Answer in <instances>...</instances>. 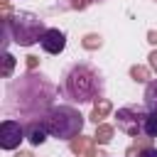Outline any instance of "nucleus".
<instances>
[{
    "label": "nucleus",
    "instance_id": "4468645a",
    "mask_svg": "<svg viewBox=\"0 0 157 157\" xmlns=\"http://www.w3.org/2000/svg\"><path fill=\"white\" fill-rule=\"evenodd\" d=\"M15 69V56L10 52H2V78H10Z\"/></svg>",
    "mask_w": 157,
    "mask_h": 157
},
{
    "label": "nucleus",
    "instance_id": "dca6fc26",
    "mask_svg": "<svg viewBox=\"0 0 157 157\" xmlns=\"http://www.w3.org/2000/svg\"><path fill=\"white\" fill-rule=\"evenodd\" d=\"M130 76H132L137 83H145V81L150 78V71H147L145 66H132V69H130Z\"/></svg>",
    "mask_w": 157,
    "mask_h": 157
},
{
    "label": "nucleus",
    "instance_id": "9d476101",
    "mask_svg": "<svg viewBox=\"0 0 157 157\" xmlns=\"http://www.w3.org/2000/svg\"><path fill=\"white\" fill-rule=\"evenodd\" d=\"M110 110H113L110 101H108V98H101V101H96V105H93V110H91V120H93L96 125H101L103 118H105Z\"/></svg>",
    "mask_w": 157,
    "mask_h": 157
},
{
    "label": "nucleus",
    "instance_id": "f8f14e48",
    "mask_svg": "<svg viewBox=\"0 0 157 157\" xmlns=\"http://www.w3.org/2000/svg\"><path fill=\"white\" fill-rule=\"evenodd\" d=\"M142 135L145 137H157V113H152V110H147V115H145V125H142Z\"/></svg>",
    "mask_w": 157,
    "mask_h": 157
},
{
    "label": "nucleus",
    "instance_id": "20e7f679",
    "mask_svg": "<svg viewBox=\"0 0 157 157\" xmlns=\"http://www.w3.org/2000/svg\"><path fill=\"white\" fill-rule=\"evenodd\" d=\"M2 17L10 20V32H12V42L20 47H32L42 39V34L47 32L44 20L34 12H5Z\"/></svg>",
    "mask_w": 157,
    "mask_h": 157
},
{
    "label": "nucleus",
    "instance_id": "f03ea898",
    "mask_svg": "<svg viewBox=\"0 0 157 157\" xmlns=\"http://www.w3.org/2000/svg\"><path fill=\"white\" fill-rule=\"evenodd\" d=\"M64 96L71 103H96L103 98V78L88 64H74L64 74Z\"/></svg>",
    "mask_w": 157,
    "mask_h": 157
},
{
    "label": "nucleus",
    "instance_id": "7ed1b4c3",
    "mask_svg": "<svg viewBox=\"0 0 157 157\" xmlns=\"http://www.w3.org/2000/svg\"><path fill=\"white\" fill-rule=\"evenodd\" d=\"M52 137L59 140H74L83 130V115L74 105H52L44 118H39Z\"/></svg>",
    "mask_w": 157,
    "mask_h": 157
},
{
    "label": "nucleus",
    "instance_id": "0eeeda50",
    "mask_svg": "<svg viewBox=\"0 0 157 157\" xmlns=\"http://www.w3.org/2000/svg\"><path fill=\"white\" fill-rule=\"evenodd\" d=\"M39 47H42L47 54H61L64 47H66V34H64L61 29H56V27H49V29L42 34V39H39Z\"/></svg>",
    "mask_w": 157,
    "mask_h": 157
},
{
    "label": "nucleus",
    "instance_id": "aec40b11",
    "mask_svg": "<svg viewBox=\"0 0 157 157\" xmlns=\"http://www.w3.org/2000/svg\"><path fill=\"white\" fill-rule=\"evenodd\" d=\"M147 42L157 44V32H155V29H150V32H147Z\"/></svg>",
    "mask_w": 157,
    "mask_h": 157
},
{
    "label": "nucleus",
    "instance_id": "6e6552de",
    "mask_svg": "<svg viewBox=\"0 0 157 157\" xmlns=\"http://www.w3.org/2000/svg\"><path fill=\"white\" fill-rule=\"evenodd\" d=\"M69 145H71V152L76 155V157H101L98 152H96V140L93 137H74V140H69Z\"/></svg>",
    "mask_w": 157,
    "mask_h": 157
},
{
    "label": "nucleus",
    "instance_id": "1a4fd4ad",
    "mask_svg": "<svg viewBox=\"0 0 157 157\" xmlns=\"http://www.w3.org/2000/svg\"><path fill=\"white\" fill-rule=\"evenodd\" d=\"M47 128H44V123L42 120H29L27 125H25V137L29 140V145H34V147H39V145H44V140H47Z\"/></svg>",
    "mask_w": 157,
    "mask_h": 157
},
{
    "label": "nucleus",
    "instance_id": "39448f33",
    "mask_svg": "<svg viewBox=\"0 0 157 157\" xmlns=\"http://www.w3.org/2000/svg\"><path fill=\"white\" fill-rule=\"evenodd\" d=\"M145 115H147V110L142 105H125V108H118L115 120H118V128L125 135H130V137H145L142 135Z\"/></svg>",
    "mask_w": 157,
    "mask_h": 157
},
{
    "label": "nucleus",
    "instance_id": "ddd939ff",
    "mask_svg": "<svg viewBox=\"0 0 157 157\" xmlns=\"http://www.w3.org/2000/svg\"><path fill=\"white\" fill-rule=\"evenodd\" d=\"M93 140H96L98 145H108V142L113 140V125H105V123H101V125L96 128V135H93Z\"/></svg>",
    "mask_w": 157,
    "mask_h": 157
},
{
    "label": "nucleus",
    "instance_id": "a211bd4d",
    "mask_svg": "<svg viewBox=\"0 0 157 157\" xmlns=\"http://www.w3.org/2000/svg\"><path fill=\"white\" fill-rule=\"evenodd\" d=\"M37 64H39V59L29 54V56H27V69H29V71H34V69H37Z\"/></svg>",
    "mask_w": 157,
    "mask_h": 157
},
{
    "label": "nucleus",
    "instance_id": "423d86ee",
    "mask_svg": "<svg viewBox=\"0 0 157 157\" xmlns=\"http://www.w3.org/2000/svg\"><path fill=\"white\" fill-rule=\"evenodd\" d=\"M22 140H25V125L20 120L5 118L0 123V147L10 152V150H17Z\"/></svg>",
    "mask_w": 157,
    "mask_h": 157
},
{
    "label": "nucleus",
    "instance_id": "2eb2a0df",
    "mask_svg": "<svg viewBox=\"0 0 157 157\" xmlns=\"http://www.w3.org/2000/svg\"><path fill=\"white\" fill-rule=\"evenodd\" d=\"M81 44H83V49H98L103 44V39H101V34H86Z\"/></svg>",
    "mask_w": 157,
    "mask_h": 157
},
{
    "label": "nucleus",
    "instance_id": "412c9836",
    "mask_svg": "<svg viewBox=\"0 0 157 157\" xmlns=\"http://www.w3.org/2000/svg\"><path fill=\"white\" fill-rule=\"evenodd\" d=\"M15 157H34V155H32V152H17Z\"/></svg>",
    "mask_w": 157,
    "mask_h": 157
},
{
    "label": "nucleus",
    "instance_id": "6ab92c4d",
    "mask_svg": "<svg viewBox=\"0 0 157 157\" xmlns=\"http://www.w3.org/2000/svg\"><path fill=\"white\" fill-rule=\"evenodd\" d=\"M150 66H152V69L157 71V49H155V52L150 54Z\"/></svg>",
    "mask_w": 157,
    "mask_h": 157
},
{
    "label": "nucleus",
    "instance_id": "9b49d317",
    "mask_svg": "<svg viewBox=\"0 0 157 157\" xmlns=\"http://www.w3.org/2000/svg\"><path fill=\"white\" fill-rule=\"evenodd\" d=\"M145 108L157 113V78L147 81V86H145Z\"/></svg>",
    "mask_w": 157,
    "mask_h": 157
},
{
    "label": "nucleus",
    "instance_id": "f257e3e1",
    "mask_svg": "<svg viewBox=\"0 0 157 157\" xmlns=\"http://www.w3.org/2000/svg\"><path fill=\"white\" fill-rule=\"evenodd\" d=\"M54 96H56V88L52 86V81L47 76L27 71L17 81L7 83L5 110L7 113H20V115H27V118L37 120V118H44V113L52 108Z\"/></svg>",
    "mask_w": 157,
    "mask_h": 157
},
{
    "label": "nucleus",
    "instance_id": "f3484780",
    "mask_svg": "<svg viewBox=\"0 0 157 157\" xmlns=\"http://www.w3.org/2000/svg\"><path fill=\"white\" fill-rule=\"evenodd\" d=\"M96 0H61V7H69V10H83L86 5H91Z\"/></svg>",
    "mask_w": 157,
    "mask_h": 157
}]
</instances>
